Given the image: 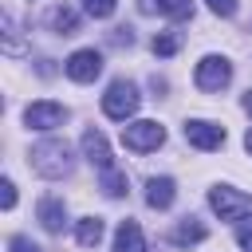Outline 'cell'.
<instances>
[{"mask_svg":"<svg viewBox=\"0 0 252 252\" xmlns=\"http://www.w3.org/2000/svg\"><path fill=\"white\" fill-rule=\"evenodd\" d=\"M28 161H32V169H35L39 177H51V181H55V177H67V173H71V165H75L71 146H67V142H59V138H47V142L32 146Z\"/></svg>","mask_w":252,"mask_h":252,"instance_id":"6da1fadb","label":"cell"},{"mask_svg":"<svg viewBox=\"0 0 252 252\" xmlns=\"http://www.w3.org/2000/svg\"><path fill=\"white\" fill-rule=\"evenodd\" d=\"M209 209L220 220H244V217H252V197L232 185H217V189H209Z\"/></svg>","mask_w":252,"mask_h":252,"instance_id":"7a4b0ae2","label":"cell"},{"mask_svg":"<svg viewBox=\"0 0 252 252\" xmlns=\"http://www.w3.org/2000/svg\"><path fill=\"white\" fill-rule=\"evenodd\" d=\"M138 102H142L138 87H134V83H126V79H114V83L106 87V94H102V114H106V118L126 122V118L138 110Z\"/></svg>","mask_w":252,"mask_h":252,"instance_id":"3957f363","label":"cell"},{"mask_svg":"<svg viewBox=\"0 0 252 252\" xmlns=\"http://www.w3.org/2000/svg\"><path fill=\"white\" fill-rule=\"evenodd\" d=\"M165 142V126L154 122V118H138V122H126L122 126V146L134 150V154H150Z\"/></svg>","mask_w":252,"mask_h":252,"instance_id":"277c9868","label":"cell"},{"mask_svg":"<svg viewBox=\"0 0 252 252\" xmlns=\"http://www.w3.org/2000/svg\"><path fill=\"white\" fill-rule=\"evenodd\" d=\"M193 83L201 87V91H224L228 83H232V63L224 59V55H205L201 63H197V71H193Z\"/></svg>","mask_w":252,"mask_h":252,"instance_id":"5b68a950","label":"cell"},{"mask_svg":"<svg viewBox=\"0 0 252 252\" xmlns=\"http://www.w3.org/2000/svg\"><path fill=\"white\" fill-rule=\"evenodd\" d=\"M63 71H67V79H75V83H94V79L102 75V55H98L94 47H83V51H75V55L63 63Z\"/></svg>","mask_w":252,"mask_h":252,"instance_id":"8992f818","label":"cell"},{"mask_svg":"<svg viewBox=\"0 0 252 252\" xmlns=\"http://www.w3.org/2000/svg\"><path fill=\"white\" fill-rule=\"evenodd\" d=\"M185 142L193 150H220L224 146V126L205 122V118H189L185 122Z\"/></svg>","mask_w":252,"mask_h":252,"instance_id":"52a82bcc","label":"cell"},{"mask_svg":"<svg viewBox=\"0 0 252 252\" xmlns=\"http://www.w3.org/2000/svg\"><path fill=\"white\" fill-rule=\"evenodd\" d=\"M24 122L32 130H55V126L67 122V106H59V102H32L24 110Z\"/></svg>","mask_w":252,"mask_h":252,"instance_id":"ba28073f","label":"cell"},{"mask_svg":"<svg viewBox=\"0 0 252 252\" xmlns=\"http://www.w3.org/2000/svg\"><path fill=\"white\" fill-rule=\"evenodd\" d=\"M83 158H87L91 165H98V173H102V169H114V165H110V146H106L102 130H83Z\"/></svg>","mask_w":252,"mask_h":252,"instance_id":"9c48e42d","label":"cell"},{"mask_svg":"<svg viewBox=\"0 0 252 252\" xmlns=\"http://www.w3.org/2000/svg\"><path fill=\"white\" fill-rule=\"evenodd\" d=\"M173 197H177L173 177H150V181H146V205H150V209H169Z\"/></svg>","mask_w":252,"mask_h":252,"instance_id":"30bf717a","label":"cell"},{"mask_svg":"<svg viewBox=\"0 0 252 252\" xmlns=\"http://www.w3.org/2000/svg\"><path fill=\"white\" fill-rule=\"evenodd\" d=\"M35 217H39V224H43L47 232H63V224H67V205H63L59 197H43L39 209H35Z\"/></svg>","mask_w":252,"mask_h":252,"instance_id":"8fae6325","label":"cell"},{"mask_svg":"<svg viewBox=\"0 0 252 252\" xmlns=\"http://www.w3.org/2000/svg\"><path fill=\"white\" fill-rule=\"evenodd\" d=\"M114 252H146V240H142V228L134 220H122L118 232H114Z\"/></svg>","mask_w":252,"mask_h":252,"instance_id":"7c38bea8","label":"cell"},{"mask_svg":"<svg viewBox=\"0 0 252 252\" xmlns=\"http://www.w3.org/2000/svg\"><path fill=\"white\" fill-rule=\"evenodd\" d=\"M209 232H205V224L201 220H193V217H185L177 228H173V244H181V248H189V244H201Z\"/></svg>","mask_w":252,"mask_h":252,"instance_id":"4fadbf2b","label":"cell"},{"mask_svg":"<svg viewBox=\"0 0 252 252\" xmlns=\"http://www.w3.org/2000/svg\"><path fill=\"white\" fill-rule=\"evenodd\" d=\"M75 240H79L83 248H94V244L102 240V217H83V220L75 224Z\"/></svg>","mask_w":252,"mask_h":252,"instance_id":"5bb4252c","label":"cell"},{"mask_svg":"<svg viewBox=\"0 0 252 252\" xmlns=\"http://www.w3.org/2000/svg\"><path fill=\"white\" fill-rule=\"evenodd\" d=\"M51 28H55L59 35H75V32H79V16H75L71 8H55V12H51Z\"/></svg>","mask_w":252,"mask_h":252,"instance_id":"9a60e30c","label":"cell"},{"mask_svg":"<svg viewBox=\"0 0 252 252\" xmlns=\"http://www.w3.org/2000/svg\"><path fill=\"white\" fill-rule=\"evenodd\" d=\"M0 24H4V51H8V55H20V51H24V43H20V28H16L12 12H4V16H0Z\"/></svg>","mask_w":252,"mask_h":252,"instance_id":"2e32d148","label":"cell"},{"mask_svg":"<svg viewBox=\"0 0 252 252\" xmlns=\"http://www.w3.org/2000/svg\"><path fill=\"white\" fill-rule=\"evenodd\" d=\"M126 189H130L126 173H118V169H102V193H106V197H126Z\"/></svg>","mask_w":252,"mask_h":252,"instance_id":"e0dca14e","label":"cell"},{"mask_svg":"<svg viewBox=\"0 0 252 252\" xmlns=\"http://www.w3.org/2000/svg\"><path fill=\"white\" fill-rule=\"evenodd\" d=\"M177 47H181V35H177V32H158V35H154V55L169 59Z\"/></svg>","mask_w":252,"mask_h":252,"instance_id":"ac0fdd59","label":"cell"},{"mask_svg":"<svg viewBox=\"0 0 252 252\" xmlns=\"http://www.w3.org/2000/svg\"><path fill=\"white\" fill-rule=\"evenodd\" d=\"M158 12H165L169 20H189L193 16V0H158Z\"/></svg>","mask_w":252,"mask_h":252,"instance_id":"d6986e66","label":"cell"},{"mask_svg":"<svg viewBox=\"0 0 252 252\" xmlns=\"http://www.w3.org/2000/svg\"><path fill=\"white\" fill-rule=\"evenodd\" d=\"M83 8H87V16H94V20H106V16H114L118 0H83Z\"/></svg>","mask_w":252,"mask_h":252,"instance_id":"ffe728a7","label":"cell"},{"mask_svg":"<svg viewBox=\"0 0 252 252\" xmlns=\"http://www.w3.org/2000/svg\"><path fill=\"white\" fill-rule=\"evenodd\" d=\"M0 205H4V209H12V205H16V185H12L8 177L0 181Z\"/></svg>","mask_w":252,"mask_h":252,"instance_id":"44dd1931","label":"cell"},{"mask_svg":"<svg viewBox=\"0 0 252 252\" xmlns=\"http://www.w3.org/2000/svg\"><path fill=\"white\" fill-rule=\"evenodd\" d=\"M236 240H240V248H244V252H252V220H240Z\"/></svg>","mask_w":252,"mask_h":252,"instance_id":"7402d4cb","label":"cell"},{"mask_svg":"<svg viewBox=\"0 0 252 252\" xmlns=\"http://www.w3.org/2000/svg\"><path fill=\"white\" fill-rule=\"evenodd\" d=\"M209 8H213L217 16H224V20L236 16V0H209Z\"/></svg>","mask_w":252,"mask_h":252,"instance_id":"603a6c76","label":"cell"},{"mask_svg":"<svg viewBox=\"0 0 252 252\" xmlns=\"http://www.w3.org/2000/svg\"><path fill=\"white\" fill-rule=\"evenodd\" d=\"M8 252H39V244H32L28 236H12L8 240Z\"/></svg>","mask_w":252,"mask_h":252,"instance_id":"cb8c5ba5","label":"cell"},{"mask_svg":"<svg viewBox=\"0 0 252 252\" xmlns=\"http://www.w3.org/2000/svg\"><path fill=\"white\" fill-rule=\"evenodd\" d=\"M244 110H248V114H252V91H248V94H244Z\"/></svg>","mask_w":252,"mask_h":252,"instance_id":"d4e9b609","label":"cell"},{"mask_svg":"<svg viewBox=\"0 0 252 252\" xmlns=\"http://www.w3.org/2000/svg\"><path fill=\"white\" fill-rule=\"evenodd\" d=\"M244 150H248V154H252V130H248V134H244Z\"/></svg>","mask_w":252,"mask_h":252,"instance_id":"484cf974","label":"cell"}]
</instances>
